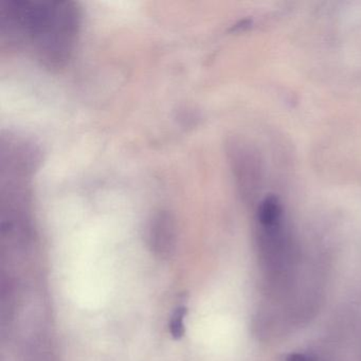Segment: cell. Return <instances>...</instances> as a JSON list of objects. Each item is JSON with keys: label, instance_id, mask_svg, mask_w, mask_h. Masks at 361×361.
Here are the masks:
<instances>
[{"label": "cell", "instance_id": "6da1fadb", "mask_svg": "<svg viewBox=\"0 0 361 361\" xmlns=\"http://www.w3.org/2000/svg\"><path fill=\"white\" fill-rule=\"evenodd\" d=\"M81 10L73 1H9L0 8V42L29 52L49 68L64 66L81 29Z\"/></svg>", "mask_w": 361, "mask_h": 361}, {"label": "cell", "instance_id": "7a4b0ae2", "mask_svg": "<svg viewBox=\"0 0 361 361\" xmlns=\"http://www.w3.org/2000/svg\"><path fill=\"white\" fill-rule=\"evenodd\" d=\"M149 240L152 250L162 259H168L176 246V228L174 219L169 213L159 212L149 225Z\"/></svg>", "mask_w": 361, "mask_h": 361}, {"label": "cell", "instance_id": "3957f363", "mask_svg": "<svg viewBox=\"0 0 361 361\" xmlns=\"http://www.w3.org/2000/svg\"><path fill=\"white\" fill-rule=\"evenodd\" d=\"M187 308L185 306H179L176 308L170 322L171 335L175 339H180L185 335V319L187 316Z\"/></svg>", "mask_w": 361, "mask_h": 361}]
</instances>
